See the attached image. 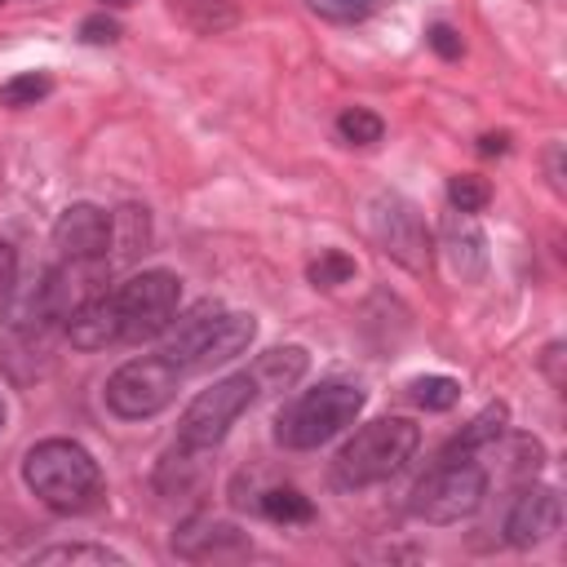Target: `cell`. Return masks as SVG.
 <instances>
[{
  "label": "cell",
  "instance_id": "32",
  "mask_svg": "<svg viewBox=\"0 0 567 567\" xmlns=\"http://www.w3.org/2000/svg\"><path fill=\"white\" fill-rule=\"evenodd\" d=\"M558 354H563V346L554 341V346L545 350V368H549V381H554V385H563V372H558Z\"/></svg>",
  "mask_w": 567,
  "mask_h": 567
},
{
  "label": "cell",
  "instance_id": "7",
  "mask_svg": "<svg viewBox=\"0 0 567 567\" xmlns=\"http://www.w3.org/2000/svg\"><path fill=\"white\" fill-rule=\"evenodd\" d=\"M111 297L120 310V337L151 341L173 328L177 301H182V279L173 270H142V275H128Z\"/></svg>",
  "mask_w": 567,
  "mask_h": 567
},
{
  "label": "cell",
  "instance_id": "30",
  "mask_svg": "<svg viewBox=\"0 0 567 567\" xmlns=\"http://www.w3.org/2000/svg\"><path fill=\"white\" fill-rule=\"evenodd\" d=\"M545 168H549V186L563 195V190H567V182H563V142H554V146L545 151Z\"/></svg>",
  "mask_w": 567,
  "mask_h": 567
},
{
  "label": "cell",
  "instance_id": "9",
  "mask_svg": "<svg viewBox=\"0 0 567 567\" xmlns=\"http://www.w3.org/2000/svg\"><path fill=\"white\" fill-rule=\"evenodd\" d=\"M368 230L372 239L412 275H425L430 261H434V239H430V226L421 217V208L394 190H377L368 199Z\"/></svg>",
  "mask_w": 567,
  "mask_h": 567
},
{
  "label": "cell",
  "instance_id": "26",
  "mask_svg": "<svg viewBox=\"0 0 567 567\" xmlns=\"http://www.w3.org/2000/svg\"><path fill=\"white\" fill-rule=\"evenodd\" d=\"M306 4L328 22H363L381 0H306Z\"/></svg>",
  "mask_w": 567,
  "mask_h": 567
},
{
  "label": "cell",
  "instance_id": "11",
  "mask_svg": "<svg viewBox=\"0 0 567 567\" xmlns=\"http://www.w3.org/2000/svg\"><path fill=\"white\" fill-rule=\"evenodd\" d=\"M563 523V505H558V492L554 487H523L518 501L509 505V518H505V540L514 549H532V545H545Z\"/></svg>",
  "mask_w": 567,
  "mask_h": 567
},
{
  "label": "cell",
  "instance_id": "16",
  "mask_svg": "<svg viewBox=\"0 0 567 567\" xmlns=\"http://www.w3.org/2000/svg\"><path fill=\"white\" fill-rule=\"evenodd\" d=\"M505 403H487L447 447H443V461H465V456H474L478 447H487V443H496L501 439V430H505Z\"/></svg>",
  "mask_w": 567,
  "mask_h": 567
},
{
  "label": "cell",
  "instance_id": "10",
  "mask_svg": "<svg viewBox=\"0 0 567 567\" xmlns=\"http://www.w3.org/2000/svg\"><path fill=\"white\" fill-rule=\"evenodd\" d=\"M53 244L66 261H102L111 248V213L97 204H71L53 221Z\"/></svg>",
  "mask_w": 567,
  "mask_h": 567
},
{
  "label": "cell",
  "instance_id": "5",
  "mask_svg": "<svg viewBox=\"0 0 567 567\" xmlns=\"http://www.w3.org/2000/svg\"><path fill=\"white\" fill-rule=\"evenodd\" d=\"M252 399H257L252 372H230V377L213 381V385L199 390V394L190 399V408L182 412V421H177V443H182L186 452H208V447H217V443L230 434V425L252 408Z\"/></svg>",
  "mask_w": 567,
  "mask_h": 567
},
{
  "label": "cell",
  "instance_id": "25",
  "mask_svg": "<svg viewBox=\"0 0 567 567\" xmlns=\"http://www.w3.org/2000/svg\"><path fill=\"white\" fill-rule=\"evenodd\" d=\"M487 199H492V186L483 177H474V173H461V177L447 182V204L456 213H483Z\"/></svg>",
  "mask_w": 567,
  "mask_h": 567
},
{
  "label": "cell",
  "instance_id": "35",
  "mask_svg": "<svg viewBox=\"0 0 567 567\" xmlns=\"http://www.w3.org/2000/svg\"><path fill=\"white\" fill-rule=\"evenodd\" d=\"M0 4H4V0H0Z\"/></svg>",
  "mask_w": 567,
  "mask_h": 567
},
{
  "label": "cell",
  "instance_id": "15",
  "mask_svg": "<svg viewBox=\"0 0 567 567\" xmlns=\"http://www.w3.org/2000/svg\"><path fill=\"white\" fill-rule=\"evenodd\" d=\"M248 372H252V381H257V394L288 390V385H297V381H301V372H306V350H301V346L266 350Z\"/></svg>",
  "mask_w": 567,
  "mask_h": 567
},
{
  "label": "cell",
  "instance_id": "6",
  "mask_svg": "<svg viewBox=\"0 0 567 567\" xmlns=\"http://www.w3.org/2000/svg\"><path fill=\"white\" fill-rule=\"evenodd\" d=\"M483 496H487V470L465 456V461H443V465H434V470L412 487L408 509H412L421 523L447 527V523L470 518V514L483 505Z\"/></svg>",
  "mask_w": 567,
  "mask_h": 567
},
{
  "label": "cell",
  "instance_id": "27",
  "mask_svg": "<svg viewBox=\"0 0 567 567\" xmlns=\"http://www.w3.org/2000/svg\"><path fill=\"white\" fill-rule=\"evenodd\" d=\"M124 31H120V22L111 18V13H89L84 22H80V40L84 44H115Z\"/></svg>",
  "mask_w": 567,
  "mask_h": 567
},
{
  "label": "cell",
  "instance_id": "13",
  "mask_svg": "<svg viewBox=\"0 0 567 567\" xmlns=\"http://www.w3.org/2000/svg\"><path fill=\"white\" fill-rule=\"evenodd\" d=\"M443 257H447V270L461 279V284H478L487 275V235L478 230L474 213H447L443 217V239H439Z\"/></svg>",
  "mask_w": 567,
  "mask_h": 567
},
{
  "label": "cell",
  "instance_id": "4",
  "mask_svg": "<svg viewBox=\"0 0 567 567\" xmlns=\"http://www.w3.org/2000/svg\"><path fill=\"white\" fill-rule=\"evenodd\" d=\"M363 412V390L350 385V381H323L306 394H297L279 421H275V439L284 447H319L328 439H337L346 425H354V416Z\"/></svg>",
  "mask_w": 567,
  "mask_h": 567
},
{
  "label": "cell",
  "instance_id": "33",
  "mask_svg": "<svg viewBox=\"0 0 567 567\" xmlns=\"http://www.w3.org/2000/svg\"><path fill=\"white\" fill-rule=\"evenodd\" d=\"M97 4H102V9H128L133 0H97Z\"/></svg>",
  "mask_w": 567,
  "mask_h": 567
},
{
  "label": "cell",
  "instance_id": "31",
  "mask_svg": "<svg viewBox=\"0 0 567 567\" xmlns=\"http://www.w3.org/2000/svg\"><path fill=\"white\" fill-rule=\"evenodd\" d=\"M478 151H483V155H505V151H509V137H505V133H483V137H478Z\"/></svg>",
  "mask_w": 567,
  "mask_h": 567
},
{
  "label": "cell",
  "instance_id": "19",
  "mask_svg": "<svg viewBox=\"0 0 567 567\" xmlns=\"http://www.w3.org/2000/svg\"><path fill=\"white\" fill-rule=\"evenodd\" d=\"M337 137L346 146H377L385 137V120L377 111H368V106H346L337 115Z\"/></svg>",
  "mask_w": 567,
  "mask_h": 567
},
{
  "label": "cell",
  "instance_id": "18",
  "mask_svg": "<svg viewBox=\"0 0 567 567\" xmlns=\"http://www.w3.org/2000/svg\"><path fill=\"white\" fill-rule=\"evenodd\" d=\"M31 563L49 567V563H93V567H124V554L106 549V545H84V540H71V545H44L31 554Z\"/></svg>",
  "mask_w": 567,
  "mask_h": 567
},
{
  "label": "cell",
  "instance_id": "24",
  "mask_svg": "<svg viewBox=\"0 0 567 567\" xmlns=\"http://www.w3.org/2000/svg\"><path fill=\"white\" fill-rule=\"evenodd\" d=\"M53 89V80L44 75V71H22V75H9L4 84H0V106H35L44 93Z\"/></svg>",
  "mask_w": 567,
  "mask_h": 567
},
{
  "label": "cell",
  "instance_id": "12",
  "mask_svg": "<svg viewBox=\"0 0 567 567\" xmlns=\"http://www.w3.org/2000/svg\"><path fill=\"white\" fill-rule=\"evenodd\" d=\"M248 536L235 523H221L213 514H195L173 532V554L186 563H208V558H230V554H248Z\"/></svg>",
  "mask_w": 567,
  "mask_h": 567
},
{
  "label": "cell",
  "instance_id": "20",
  "mask_svg": "<svg viewBox=\"0 0 567 567\" xmlns=\"http://www.w3.org/2000/svg\"><path fill=\"white\" fill-rule=\"evenodd\" d=\"M257 509H261L270 523H310V518H315L310 496H301L297 487H270V492H261Z\"/></svg>",
  "mask_w": 567,
  "mask_h": 567
},
{
  "label": "cell",
  "instance_id": "14",
  "mask_svg": "<svg viewBox=\"0 0 567 567\" xmlns=\"http://www.w3.org/2000/svg\"><path fill=\"white\" fill-rule=\"evenodd\" d=\"M62 323H66V337L75 350H106L111 341H120V310H115V297H106V292L75 306Z\"/></svg>",
  "mask_w": 567,
  "mask_h": 567
},
{
  "label": "cell",
  "instance_id": "3",
  "mask_svg": "<svg viewBox=\"0 0 567 567\" xmlns=\"http://www.w3.org/2000/svg\"><path fill=\"white\" fill-rule=\"evenodd\" d=\"M252 337H257V319H252V315L199 306L195 315H186V319L168 332L164 359H168L177 372L213 368V363H230L235 354H244Z\"/></svg>",
  "mask_w": 567,
  "mask_h": 567
},
{
  "label": "cell",
  "instance_id": "21",
  "mask_svg": "<svg viewBox=\"0 0 567 567\" xmlns=\"http://www.w3.org/2000/svg\"><path fill=\"white\" fill-rule=\"evenodd\" d=\"M408 394H412V403L425 408V412H447V408L461 399V381L434 372V377H416V381L408 385Z\"/></svg>",
  "mask_w": 567,
  "mask_h": 567
},
{
  "label": "cell",
  "instance_id": "28",
  "mask_svg": "<svg viewBox=\"0 0 567 567\" xmlns=\"http://www.w3.org/2000/svg\"><path fill=\"white\" fill-rule=\"evenodd\" d=\"M425 44H430L443 62H456V58H461V49H465V44H461V31H456V27H447V22H434V27L425 31Z\"/></svg>",
  "mask_w": 567,
  "mask_h": 567
},
{
  "label": "cell",
  "instance_id": "1",
  "mask_svg": "<svg viewBox=\"0 0 567 567\" xmlns=\"http://www.w3.org/2000/svg\"><path fill=\"white\" fill-rule=\"evenodd\" d=\"M22 483L58 514H84L102 496V465L75 439H40L22 456Z\"/></svg>",
  "mask_w": 567,
  "mask_h": 567
},
{
  "label": "cell",
  "instance_id": "8",
  "mask_svg": "<svg viewBox=\"0 0 567 567\" xmlns=\"http://www.w3.org/2000/svg\"><path fill=\"white\" fill-rule=\"evenodd\" d=\"M177 381H182V372L164 354H142V359L120 363L106 377L102 399L120 421H146V416H155V412H164L173 403Z\"/></svg>",
  "mask_w": 567,
  "mask_h": 567
},
{
  "label": "cell",
  "instance_id": "34",
  "mask_svg": "<svg viewBox=\"0 0 567 567\" xmlns=\"http://www.w3.org/2000/svg\"><path fill=\"white\" fill-rule=\"evenodd\" d=\"M0 430H4V399H0Z\"/></svg>",
  "mask_w": 567,
  "mask_h": 567
},
{
  "label": "cell",
  "instance_id": "22",
  "mask_svg": "<svg viewBox=\"0 0 567 567\" xmlns=\"http://www.w3.org/2000/svg\"><path fill=\"white\" fill-rule=\"evenodd\" d=\"M173 9L195 27V31H226L235 22L230 0H173Z\"/></svg>",
  "mask_w": 567,
  "mask_h": 567
},
{
  "label": "cell",
  "instance_id": "2",
  "mask_svg": "<svg viewBox=\"0 0 567 567\" xmlns=\"http://www.w3.org/2000/svg\"><path fill=\"white\" fill-rule=\"evenodd\" d=\"M421 443V425H412L408 416H381L368 421L363 430H354V439L337 452L332 461V483L337 487H372L385 483L390 474H399L412 452Z\"/></svg>",
  "mask_w": 567,
  "mask_h": 567
},
{
  "label": "cell",
  "instance_id": "23",
  "mask_svg": "<svg viewBox=\"0 0 567 567\" xmlns=\"http://www.w3.org/2000/svg\"><path fill=\"white\" fill-rule=\"evenodd\" d=\"M306 279H310L315 288H341V284L354 279V257H346L341 248H323V252L306 266Z\"/></svg>",
  "mask_w": 567,
  "mask_h": 567
},
{
  "label": "cell",
  "instance_id": "17",
  "mask_svg": "<svg viewBox=\"0 0 567 567\" xmlns=\"http://www.w3.org/2000/svg\"><path fill=\"white\" fill-rule=\"evenodd\" d=\"M111 244H115L120 257L146 252V244H151V217H146V208L124 204V208L111 217Z\"/></svg>",
  "mask_w": 567,
  "mask_h": 567
},
{
  "label": "cell",
  "instance_id": "29",
  "mask_svg": "<svg viewBox=\"0 0 567 567\" xmlns=\"http://www.w3.org/2000/svg\"><path fill=\"white\" fill-rule=\"evenodd\" d=\"M13 284H18V252L9 239H0V301L13 292Z\"/></svg>",
  "mask_w": 567,
  "mask_h": 567
}]
</instances>
